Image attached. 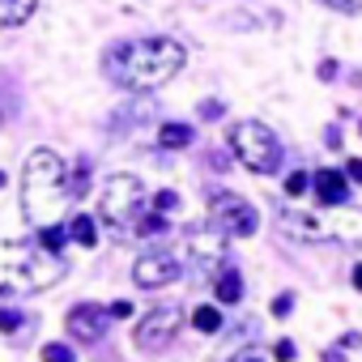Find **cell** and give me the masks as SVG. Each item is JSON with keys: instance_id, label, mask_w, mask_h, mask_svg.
Here are the masks:
<instances>
[{"instance_id": "6da1fadb", "label": "cell", "mask_w": 362, "mask_h": 362, "mask_svg": "<svg viewBox=\"0 0 362 362\" xmlns=\"http://www.w3.org/2000/svg\"><path fill=\"white\" fill-rule=\"evenodd\" d=\"M188 52L179 39H166V35H153V39H132V43H119L107 52L103 69L107 77L119 86V90H158L166 86L179 69H184Z\"/></svg>"}, {"instance_id": "7a4b0ae2", "label": "cell", "mask_w": 362, "mask_h": 362, "mask_svg": "<svg viewBox=\"0 0 362 362\" xmlns=\"http://www.w3.org/2000/svg\"><path fill=\"white\" fill-rule=\"evenodd\" d=\"M69 273L60 252H47L39 239H0V298H22L52 290Z\"/></svg>"}, {"instance_id": "3957f363", "label": "cell", "mask_w": 362, "mask_h": 362, "mask_svg": "<svg viewBox=\"0 0 362 362\" xmlns=\"http://www.w3.org/2000/svg\"><path fill=\"white\" fill-rule=\"evenodd\" d=\"M69 209V188H64V162L52 149H35L22 166V214L35 230L60 226Z\"/></svg>"}, {"instance_id": "277c9868", "label": "cell", "mask_w": 362, "mask_h": 362, "mask_svg": "<svg viewBox=\"0 0 362 362\" xmlns=\"http://www.w3.org/2000/svg\"><path fill=\"white\" fill-rule=\"evenodd\" d=\"M277 222L286 226L290 239H307V243H362V209H349V205H328V214L281 209Z\"/></svg>"}, {"instance_id": "5b68a950", "label": "cell", "mask_w": 362, "mask_h": 362, "mask_svg": "<svg viewBox=\"0 0 362 362\" xmlns=\"http://www.w3.org/2000/svg\"><path fill=\"white\" fill-rule=\"evenodd\" d=\"M103 222L115 226V230H136L141 218H145V188H141V179L136 175H111L107 184H103Z\"/></svg>"}, {"instance_id": "8992f818", "label": "cell", "mask_w": 362, "mask_h": 362, "mask_svg": "<svg viewBox=\"0 0 362 362\" xmlns=\"http://www.w3.org/2000/svg\"><path fill=\"white\" fill-rule=\"evenodd\" d=\"M230 145L239 153V162L252 175H277L281 170V141L273 128H264L260 119H247L239 128H230Z\"/></svg>"}, {"instance_id": "52a82bcc", "label": "cell", "mask_w": 362, "mask_h": 362, "mask_svg": "<svg viewBox=\"0 0 362 362\" xmlns=\"http://www.w3.org/2000/svg\"><path fill=\"white\" fill-rule=\"evenodd\" d=\"M179 324H184V311H179V307H153L149 315H141V320H136L132 341H136V349H141V354H162V349L175 341Z\"/></svg>"}, {"instance_id": "ba28073f", "label": "cell", "mask_w": 362, "mask_h": 362, "mask_svg": "<svg viewBox=\"0 0 362 362\" xmlns=\"http://www.w3.org/2000/svg\"><path fill=\"white\" fill-rule=\"evenodd\" d=\"M209 218H214V226H218L222 235H239V239L256 235V226H260L256 209H252L243 197H235V192H214V201H209Z\"/></svg>"}, {"instance_id": "9c48e42d", "label": "cell", "mask_w": 362, "mask_h": 362, "mask_svg": "<svg viewBox=\"0 0 362 362\" xmlns=\"http://www.w3.org/2000/svg\"><path fill=\"white\" fill-rule=\"evenodd\" d=\"M184 277V264H179L175 252H145L136 264H132V281L145 286V290H162L170 281Z\"/></svg>"}, {"instance_id": "30bf717a", "label": "cell", "mask_w": 362, "mask_h": 362, "mask_svg": "<svg viewBox=\"0 0 362 362\" xmlns=\"http://www.w3.org/2000/svg\"><path fill=\"white\" fill-rule=\"evenodd\" d=\"M188 260L197 264L201 277H218L226 269V235L214 226V230H197L188 239Z\"/></svg>"}, {"instance_id": "8fae6325", "label": "cell", "mask_w": 362, "mask_h": 362, "mask_svg": "<svg viewBox=\"0 0 362 362\" xmlns=\"http://www.w3.org/2000/svg\"><path fill=\"white\" fill-rule=\"evenodd\" d=\"M111 320H115V315L103 311L98 303H77V307L69 311V332H73L77 341L94 345L98 337H107V324H111Z\"/></svg>"}, {"instance_id": "7c38bea8", "label": "cell", "mask_w": 362, "mask_h": 362, "mask_svg": "<svg viewBox=\"0 0 362 362\" xmlns=\"http://www.w3.org/2000/svg\"><path fill=\"white\" fill-rule=\"evenodd\" d=\"M311 188H315L320 205H345L349 201V179L341 170H315L311 175Z\"/></svg>"}, {"instance_id": "4fadbf2b", "label": "cell", "mask_w": 362, "mask_h": 362, "mask_svg": "<svg viewBox=\"0 0 362 362\" xmlns=\"http://www.w3.org/2000/svg\"><path fill=\"white\" fill-rule=\"evenodd\" d=\"M153 115H158V103L141 94V103H124V107L111 115V136H124L132 124H145V119H153Z\"/></svg>"}, {"instance_id": "5bb4252c", "label": "cell", "mask_w": 362, "mask_h": 362, "mask_svg": "<svg viewBox=\"0 0 362 362\" xmlns=\"http://www.w3.org/2000/svg\"><path fill=\"white\" fill-rule=\"evenodd\" d=\"M214 294H218V303H239V298H243V277H239L235 264H226V269L214 277Z\"/></svg>"}, {"instance_id": "9a60e30c", "label": "cell", "mask_w": 362, "mask_h": 362, "mask_svg": "<svg viewBox=\"0 0 362 362\" xmlns=\"http://www.w3.org/2000/svg\"><path fill=\"white\" fill-rule=\"evenodd\" d=\"M39 9V0H0V26H26Z\"/></svg>"}, {"instance_id": "2e32d148", "label": "cell", "mask_w": 362, "mask_h": 362, "mask_svg": "<svg viewBox=\"0 0 362 362\" xmlns=\"http://www.w3.org/2000/svg\"><path fill=\"white\" fill-rule=\"evenodd\" d=\"M158 145L162 149H188L192 145V128L188 124H162L158 128Z\"/></svg>"}, {"instance_id": "e0dca14e", "label": "cell", "mask_w": 362, "mask_h": 362, "mask_svg": "<svg viewBox=\"0 0 362 362\" xmlns=\"http://www.w3.org/2000/svg\"><path fill=\"white\" fill-rule=\"evenodd\" d=\"M64 188H69V201H81L86 197V188H90V162H77L73 175L64 170Z\"/></svg>"}, {"instance_id": "ac0fdd59", "label": "cell", "mask_w": 362, "mask_h": 362, "mask_svg": "<svg viewBox=\"0 0 362 362\" xmlns=\"http://www.w3.org/2000/svg\"><path fill=\"white\" fill-rule=\"evenodd\" d=\"M69 239H73V243H81V247H94V243H98V226H94V218H73Z\"/></svg>"}, {"instance_id": "d6986e66", "label": "cell", "mask_w": 362, "mask_h": 362, "mask_svg": "<svg viewBox=\"0 0 362 362\" xmlns=\"http://www.w3.org/2000/svg\"><path fill=\"white\" fill-rule=\"evenodd\" d=\"M192 324H197V332H218L222 328V311L218 307H197L192 311Z\"/></svg>"}, {"instance_id": "ffe728a7", "label": "cell", "mask_w": 362, "mask_h": 362, "mask_svg": "<svg viewBox=\"0 0 362 362\" xmlns=\"http://www.w3.org/2000/svg\"><path fill=\"white\" fill-rule=\"evenodd\" d=\"M43 362H77V354H73L69 341H47L43 345Z\"/></svg>"}, {"instance_id": "44dd1931", "label": "cell", "mask_w": 362, "mask_h": 362, "mask_svg": "<svg viewBox=\"0 0 362 362\" xmlns=\"http://www.w3.org/2000/svg\"><path fill=\"white\" fill-rule=\"evenodd\" d=\"M26 324H30V315H26V311L0 307V332H18V328H26Z\"/></svg>"}, {"instance_id": "7402d4cb", "label": "cell", "mask_w": 362, "mask_h": 362, "mask_svg": "<svg viewBox=\"0 0 362 362\" xmlns=\"http://www.w3.org/2000/svg\"><path fill=\"white\" fill-rule=\"evenodd\" d=\"M175 209H179V197H175L170 188H162V192L153 197V214H162V218H166V214H175Z\"/></svg>"}, {"instance_id": "603a6c76", "label": "cell", "mask_w": 362, "mask_h": 362, "mask_svg": "<svg viewBox=\"0 0 362 362\" xmlns=\"http://www.w3.org/2000/svg\"><path fill=\"white\" fill-rule=\"evenodd\" d=\"M307 184H311L307 170H294V175L286 179V197H303V192H307Z\"/></svg>"}, {"instance_id": "cb8c5ba5", "label": "cell", "mask_w": 362, "mask_h": 362, "mask_svg": "<svg viewBox=\"0 0 362 362\" xmlns=\"http://www.w3.org/2000/svg\"><path fill=\"white\" fill-rule=\"evenodd\" d=\"M320 5H328L337 13H362V0H320Z\"/></svg>"}, {"instance_id": "d4e9b609", "label": "cell", "mask_w": 362, "mask_h": 362, "mask_svg": "<svg viewBox=\"0 0 362 362\" xmlns=\"http://www.w3.org/2000/svg\"><path fill=\"white\" fill-rule=\"evenodd\" d=\"M222 115H226V103H218V98L201 103V119H222Z\"/></svg>"}, {"instance_id": "484cf974", "label": "cell", "mask_w": 362, "mask_h": 362, "mask_svg": "<svg viewBox=\"0 0 362 362\" xmlns=\"http://www.w3.org/2000/svg\"><path fill=\"white\" fill-rule=\"evenodd\" d=\"M294 311V294H277V303H273V315L281 320V315H290Z\"/></svg>"}, {"instance_id": "4316f807", "label": "cell", "mask_w": 362, "mask_h": 362, "mask_svg": "<svg viewBox=\"0 0 362 362\" xmlns=\"http://www.w3.org/2000/svg\"><path fill=\"white\" fill-rule=\"evenodd\" d=\"M345 179H349V184H362V158H349L345 162Z\"/></svg>"}, {"instance_id": "83f0119b", "label": "cell", "mask_w": 362, "mask_h": 362, "mask_svg": "<svg viewBox=\"0 0 362 362\" xmlns=\"http://www.w3.org/2000/svg\"><path fill=\"white\" fill-rule=\"evenodd\" d=\"M273 354H277V362H290V358H294V341H277Z\"/></svg>"}, {"instance_id": "f1b7e54d", "label": "cell", "mask_w": 362, "mask_h": 362, "mask_svg": "<svg viewBox=\"0 0 362 362\" xmlns=\"http://www.w3.org/2000/svg\"><path fill=\"white\" fill-rule=\"evenodd\" d=\"M332 77H337V60H324L320 64V81H332Z\"/></svg>"}, {"instance_id": "f546056e", "label": "cell", "mask_w": 362, "mask_h": 362, "mask_svg": "<svg viewBox=\"0 0 362 362\" xmlns=\"http://www.w3.org/2000/svg\"><path fill=\"white\" fill-rule=\"evenodd\" d=\"M324 145H328V149H337V145H341V132H337V128H328V132H324Z\"/></svg>"}, {"instance_id": "4dcf8cb0", "label": "cell", "mask_w": 362, "mask_h": 362, "mask_svg": "<svg viewBox=\"0 0 362 362\" xmlns=\"http://www.w3.org/2000/svg\"><path fill=\"white\" fill-rule=\"evenodd\" d=\"M209 166H214V170H226L230 162H226V153H209Z\"/></svg>"}, {"instance_id": "1f68e13d", "label": "cell", "mask_w": 362, "mask_h": 362, "mask_svg": "<svg viewBox=\"0 0 362 362\" xmlns=\"http://www.w3.org/2000/svg\"><path fill=\"white\" fill-rule=\"evenodd\" d=\"M111 315H115V320H124V315H132V307H128V303H115V307H111Z\"/></svg>"}, {"instance_id": "d6a6232c", "label": "cell", "mask_w": 362, "mask_h": 362, "mask_svg": "<svg viewBox=\"0 0 362 362\" xmlns=\"http://www.w3.org/2000/svg\"><path fill=\"white\" fill-rule=\"evenodd\" d=\"M354 290H362V264H354Z\"/></svg>"}, {"instance_id": "836d02e7", "label": "cell", "mask_w": 362, "mask_h": 362, "mask_svg": "<svg viewBox=\"0 0 362 362\" xmlns=\"http://www.w3.org/2000/svg\"><path fill=\"white\" fill-rule=\"evenodd\" d=\"M324 362H345V358H341L337 349H328V354H324Z\"/></svg>"}, {"instance_id": "e575fe53", "label": "cell", "mask_w": 362, "mask_h": 362, "mask_svg": "<svg viewBox=\"0 0 362 362\" xmlns=\"http://www.w3.org/2000/svg\"><path fill=\"white\" fill-rule=\"evenodd\" d=\"M230 362H260L256 354H243V358H230Z\"/></svg>"}, {"instance_id": "d590c367", "label": "cell", "mask_w": 362, "mask_h": 362, "mask_svg": "<svg viewBox=\"0 0 362 362\" xmlns=\"http://www.w3.org/2000/svg\"><path fill=\"white\" fill-rule=\"evenodd\" d=\"M0 188H5V170H0Z\"/></svg>"}]
</instances>
